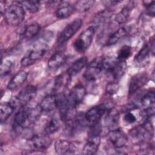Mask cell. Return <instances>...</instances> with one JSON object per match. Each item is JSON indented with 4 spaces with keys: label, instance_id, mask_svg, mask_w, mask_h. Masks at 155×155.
Returning <instances> with one entry per match:
<instances>
[{
    "label": "cell",
    "instance_id": "obj_1",
    "mask_svg": "<svg viewBox=\"0 0 155 155\" xmlns=\"http://www.w3.org/2000/svg\"><path fill=\"white\" fill-rule=\"evenodd\" d=\"M42 39V40L40 42L35 44L31 48L29 49L22 58L21 64L22 67H28L35 64L46 54L48 50V45L45 41L48 38L45 35V37Z\"/></svg>",
    "mask_w": 155,
    "mask_h": 155
},
{
    "label": "cell",
    "instance_id": "obj_2",
    "mask_svg": "<svg viewBox=\"0 0 155 155\" xmlns=\"http://www.w3.org/2000/svg\"><path fill=\"white\" fill-rule=\"evenodd\" d=\"M126 68L125 62H120L117 58H104L103 70H105L112 77L114 81H117L124 74Z\"/></svg>",
    "mask_w": 155,
    "mask_h": 155
},
{
    "label": "cell",
    "instance_id": "obj_3",
    "mask_svg": "<svg viewBox=\"0 0 155 155\" xmlns=\"http://www.w3.org/2000/svg\"><path fill=\"white\" fill-rule=\"evenodd\" d=\"M4 16L8 25L17 26L24 21L25 12L19 2V4H13L7 7L4 12Z\"/></svg>",
    "mask_w": 155,
    "mask_h": 155
},
{
    "label": "cell",
    "instance_id": "obj_4",
    "mask_svg": "<svg viewBox=\"0 0 155 155\" xmlns=\"http://www.w3.org/2000/svg\"><path fill=\"white\" fill-rule=\"evenodd\" d=\"M95 29L92 25L84 30L73 42L74 49L79 52L85 51L90 46L95 32Z\"/></svg>",
    "mask_w": 155,
    "mask_h": 155
},
{
    "label": "cell",
    "instance_id": "obj_5",
    "mask_svg": "<svg viewBox=\"0 0 155 155\" xmlns=\"http://www.w3.org/2000/svg\"><path fill=\"white\" fill-rule=\"evenodd\" d=\"M130 136L139 141H144L147 139H151L153 136V126L149 119L145 122L132 128L130 131Z\"/></svg>",
    "mask_w": 155,
    "mask_h": 155
},
{
    "label": "cell",
    "instance_id": "obj_6",
    "mask_svg": "<svg viewBox=\"0 0 155 155\" xmlns=\"http://www.w3.org/2000/svg\"><path fill=\"white\" fill-rule=\"evenodd\" d=\"M36 88L31 85H29L24 88L10 102L15 108L18 107H24L29 102L36 94Z\"/></svg>",
    "mask_w": 155,
    "mask_h": 155
},
{
    "label": "cell",
    "instance_id": "obj_7",
    "mask_svg": "<svg viewBox=\"0 0 155 155\" xmlns=\"http://www.w3.org/2000/svg\"><path fill=\"white\" fill-rule=\"evenodd\" d=\"M85 95L86 90L82 85L80 84L75 85L67 96L65 106L68 108L75 109L76 107L82 102Z\"/></svg>",
    "mask_w": 155,
    "mask_h": 155
},
{
    "label": "cell",
    "instance_id": "obj_8",
    "mask_svg": "<svg viewBox=\"0 0 155 155\" xmlns=\"http://www.w3.org/2000/svg\"><path fill=\"white\" fill-rule=\"evenodd\" d=\"M103 61L104 58L97 57L88 64L84 74V77L87 81H94L99 77L103 70Z\"/></svg>",
    "mask_w": 155,
    "mask_h": 155
},
{
    "label": "cell",
    "instance_id": "obj_9",
    "mask_svg": "<svg viewBox=\"0 0 155 155\" xmlns=\"http://www.w3.org/2000/svg\"><path fill=\"white\" fill-rule=\"evenodd\" d=\"M82 25V20L80 18L76 19L68 24L58 36V42L61 44L66 42L79 30Z\"/></svg>",
    "mask_w": 155,
    "mask_h": 155
},
{
    "label": "cell",
    "instance_id": "obj_10",
    "mask_svg": "<svg viewBox=\"0 0 155 155\" xmlns=\"http://www.w3.org/2000/svg\"><path fill=\"white\" fill-rule=\"evenodd\" d=\"M108 137L110 143L116 150L123 148L128 142L127 136L120 129L110 131L108 134Z\"/></svg>",
    "mask_w": 155,
    "mask_h": 155
},
{
    "label": "cell",
    "instance_id": "obj_11",
    "mask_svg": "<svg viewBox=\"0 0 155 155\" xmlns=\"http://www.w3.org/2000/svg\"><path fill=\"white\" fill-rule=\"evenodd\" d=\"M107 110V105L104 104H100L91 108L84 115L86 122L92 125L99 122L101 118Z\"/></svg>",
    "mask_w": 155,
    "mask_h": 155
},
{
    "label": "cell",
    "instance_id": "obj_12",
    "mask_svg": "<svg viewBox=\"0 0 155 155\" xmlns=\"http://www.w3.org/2000/svg\"><path fill=\"white\" fill-rule=\"evenodd\" d=\"M32 148L37 151H42L48 148L51 143V139L47 134H38L33 135L29 140Z\"/></svg>",
    "mask_w": 155,
    "mask_h": 155
},
{
    "label": "cell",
    "instance_id": "obj_13",
    "mask_svg": "<svg viewBox=\"0 0 155 155\" xmlns=\"http://www.w3.org/2000/svg\"><path fill=\"white\" fill-rule=\"evenodd\" d=\"M29 125L28 116V107L25 105L21 107L16 113L14 119L13 128L15 131H21L25 126Z\"/></svg>",
    "mask_w": 155,
    "mask_h": 155
},
{
    "label": "cell",
    "instance_id": "obj_14",
    "mask_svg": "<svg viewBox=\"0 0 155 155\" xmlns=\"http://www.w3.org/2000/svg\"><path fill=\"white\" fill-rule=\"evenodd\" d=\"M148 76L145 73H139L133 76L129 85V94H133L143 87L148 82Z\"/></svg>",
    "mask_w": 155,
    "mask_h": 155
},
{
    "label": "cell",
    "instance_id": "obj_15",
    "mask_svg": "<svg viewBox=\"0 0 155 155\" xmlns=\"http://www.w3.org/2000/svg\"><path fill=\"white\" fill-rule=\"evenodd\" d=\"M54 149L59 154H73L77 151V148L72 142L64 139H59L54 143Z\"/></svg>",
    "mask_w": 155,
    "mask_h": 155
},
{
    "label": "cell",
    "instance_id": "obj_16",
    "mask_svg": "<svg viewBox=\"0 0 155 155\" xmlns=\"http://www.w3.org/2000/svg\"><path fill=\"white\" fill-rule=\"evenodd\" d=\"M100 142V135H89L88 139L84 146L82 153L85 155L95 154L98 150Z\"/></svg>",
    "mask_w": 155,
    "mask_h": 155
},
{
    "label": "cell",
    "instance_id": "obj_17",
    "mask_svg": "<svg viewBox=\"0 0 155 155\" xmlns=\"http://www.w3.org/2000/svg\"><path fill=\"white\" fill-rule=\"evenodd\" d=\"M67 59V57L63 51H57L48 61V67L51 70H58L65 63Z\"/></svg>",
    "mask_w": 155,
    "mask_h": 155
},
{
    "label": "cell",
    "instance_id": "obj_18",
    "mask_svg": "<svg viewBox=\"0 0 155 155\" xmlns=\"http://www.w3.org/2000/svg\"><path fill=\"white\" fill-rule=\"evenodd\" d=\"M44 112H50L58 108V102L56 94H48L45 96L39 105Z\"/></svg>",
    "mask_w": 155,
    "mask_h": 155
},
{
    "label": "cell",
    "instance_id": "obj_19",
    "mask_svg": "<svg viewBox=\"0 0 155 155\" xmlns=\"http://www.w3.org/2000/svg\"><path fill=\"white\" fill-rule=\"evenodd\" d=\"M27 78V73L22 70L17 73L9 81L7 88L10 90H13L21 87Z\"/></svg>",
    "mask_w": 155,
    "mask_h": 155
},
{
    "label": "cell",
    "instance_id": "obj_20",
    "mask_svg": "<svg viewBox=\"0 0 155 155\" xmlns=\"http://www.w3.org/2000/svg\"><path fill=\"white\" fill-rule=\"evenodd\" d=\"M88 59L85 56L81 57L76 60L68 68L67 73L70 76H74L78 74L87 64Z\"/></svg>",
    "mask_w": 155,
    "mask_h": 155
},
{
    "label": "cell",
    "instance_id": "obj_21",
    "mask_svg": "<svg viewBox=\"0 0 155 155\" xmlns=\"http://www.w3.org/2000/svg\"><path fill=\"white\" fill-rule=\"evenodd\" d=\"M119 114L118 111L113 108L108 109L106 111V114L104 117V124L109 128L114 127L119 123Z\"/></svg>",
    "mask_w": 155,
    "mask_h": 155
},
{
    "label": "cell",
    "instance_id": "obj_22",
    "mask_svg": "<svg viewBox=\"0 0 155 155\" xmlns=\"http://www.w3.org/2000/svg\"><path fill=\"white\" fill-rule=\"evenodd\" d=\"M112 15L113 12L109 8H107L98 12L93 18L92 26L96 28L103 24L111 17Z\"/></svg>",
    "mask_w": 155,
    "mask_h": 155
},
{
    "label": "cell",
    "instance_id": "obj_23",
    "mask_svg": "<svg viewBox=\"0 0 155 155\" xmlns=\"http://www.w3.org/2000/svg\"><path fill=\"white\" fill-rule=\"evenodd\" d=\"M74 7L68 2H63L59 4L56 11V16L59 19H65L69 17L73 12Z\"/></svg>",
    "mask_w": 155,
    "mask_h": 155
},
{
    "label": "cell",
    "instance_id": "obj_24",
    "mask_svg": "<svg viewBox=\"0 0 155 155\" xmlns=\"http://www.w3.org/2000/svg\"><path fill=\"white\" fill-rule=\"evenodd\" d=\"M128 33V28L126 27H122L112 33L108 38L106 41V45L110 46L117 43L120 39L125 36Z\"/></svg>",
    "mask_w": 155,
    "mask_h": 155
},
{
    "label": "cell",
    "instance_id": "obj_25",
    "mask_svg": "<svg viewBox=\"0 0 155 155\" xmlns=\"http://www.w3.org/2000/svg\"><path fill=\"white\" fill-rule=\"evenodd\" d=\"M41 29V26L38 23H32L26 26L22 33V36L24 39H28L33 38L36 35Z\"/></svg>",
    "mask_w": 155,
    "mask_h": 155
},
{
    "label": "cell",
    "instance_id": "obj_26",
    "mask_svg": "<svg viewBox=\"0 0 155 155\" xmlns=\"http://www.w3.org/2000/svg\"><path fill=\"white\" fill-rule=\"evenodd\" d=\"M15 107L10 102L2 104L0 106V120L2 123L5 122L13 113Z\"/></svg>",
    "mask_w": 155,
    "mask_h": 155
},
{
    "label": "cell",
    "instance_id": "obj_27",
    "mask_svg": "<svg viewBox=\"0 0 155 155\" xmlns=\"http://www.w3.org/2000/svg\"><path fill=\"white\" fill-rule=\"evenodd\" d=\"M131 8L129 5H127L124 7L117 15H116L114 18V21L119 24H124L128 19L130 14Z\"/></svg>",
    "mask_w": 155,
    "mask_h": 155
},
{
    "label": "cell",
    "instance_id": "obj_28",
    "mask_svg": "<svg viewBox=\"0 0 155 155\" xmlns=\"http://www.w3.org/2000/svg\"><path fill=\"white\" fill-rule=\"evenodd\" d=\"M154 91H148L145 93L140 99V105L144 108L153 107L155 101Z\"/></svg>",
    "mask_w": 155,
    "mask_h": 155
},
{
    "label": "cell",
    "instance_id": "obj_29",
    "mask_svg": "<svg viewBox=\"0 0 155 155\" xmlns=\"http://www.w3.org/2000/svg\"><path fill=\"white\" fill-rule=\"evenodd\" d=\"M60 127V124L56 117H52L46 123L44 130L46 134H51L56 133Z\"/></svg>",
    "mask_w": 155,
    "mask_h": 155
},
{
    "label": "cell",
    "instance_id": "obj_30",
    "mask_svg": "<svg viewBox=\"0 0 155 155\" xmlns=\"http://www.w3.org/2000/svg\"><path fill=\"white\" fill-rule=\"evenodd\" d=\"M151 45L150 46V45L148 44H146L143 46L142 48L137 53V54L135 56L134 61L137 63L143 62L148 58L150 53L151 52Z\"/></svg>",
    "mask_w": 155,
    "mask_h": 155
},
{
    "label": "cell",
    "instance_id": "obj_31",
    "mask_svg": "<svg viewBox=\"0 0 155 155\" xmlns=\"http://www.w3.org/2000/svg\"><path fill=\"white\" fill-rule=\"evenodd\" d=\"M70 76L66 73V74H62L58 76L54 82V90H58L61 88L66 87L70 79Z\"/></svg>",
    "mask_w": 155,
    "mask_h": 155
},
{
    "label": "cell",
    "instance_id": "obj_32",
    "mask_svg": "<svg viewBox=\"0 0 155 155\" xmlns=\"http://www.w3.org/2000/svg\"><path fill=\"white\" fill-rule=\"evenodd\" d=\"M95 1L93 0L78 1L74 6V9L79 12H85L91 8L94 5Z\"/></svg>",
    "mask_w": 155,
    "mask_h": 155
},
{
    "label": "cell",
    "instance_id": "obj_33",
    "mask_svg": "<svg viewBox=\"0 0 155 155\" xmlns=\"http://www.w3.org/2000/svg\"><path fill=\"white\" fill-rule=\"evenodd\" d=\"M19 3L31 13H36L40 9V2L37 1H24L19 2Z\"/></svg>",
    "mask_w": 155,
    "mask_h": 155
},
{
    "label": "cell",
    "instance_id": "obj_34",
    "mask_svg": "<svg viewBox=\"0 0 155 155\" xmlns=\"http://www.w3.org/2000/svg\"><path fill=\"white\" fill-rule=\"evenodd\" d=\"M131 47L128 45H124L119 50L116 58L120 62H125V61L131 56Z\"/></svg>",
    "mask_w": 155,
    "mask_h": 155
},
{
    "label": "cell",
    "instance_id": "obj_35",
    "mask_svg": "<svg viewBox=\"0 0 155 155\" xmlns=\"http://www.w3.org/2000/svg\"><path fill=\"white\" fill-rule=\"evenodd\" d=\"M14 63L9 59L2 60L1 64V76H4L9 74L13 67Z\"/></svg>",
    "mask_w": 155,
    "mask_h": 155
},
{
    "label": "cell",
    "instance_id": "obj_36",
    "mask_svg": "<svg viewBox=\"0 0 155 155\" xmlns=\"http://www.w3.org/2000/svg\"><path fill=\"white\" fill-rule=\"evenodd\" d=\"M144 5L147 8V13L150 15L154 16V1H143Z\"/></svg>",
    "mask_w": 155,
    "mask_h": 155
},
{
    "label": "cell",
    "instance_id": "obj_37",
    "mask_svg": "<svg viewBox=\"0 0 155 155\" xmlns=\"http://www.w3.org/2000/svg\"><path fill=\"white\" fill-rule=\"evenodd\" d=\"M107 91L108 93L110 94H113L116 93L118 90V85L116 83V82H113L111 83H109L106 88Z\"/></svg>",
    "mask_w": 155,
    "mask_h": 155
},
{
    "label": "cell",
    "instance_id": "obj_38",
    "mask_svg": "<svg viewBox=\"0 0 155 155\" xmlns=\"http://www.w3.org/2000/svg\"><path fill=\"white\" fill-rule=\"evenodd\" d=\"M124 120L128 124H133L136 121V116L131 112L127 111L124 115Z\"/></svg>",
    "mask_w": 155,
    "mask_h": 155
}]
</instances>
